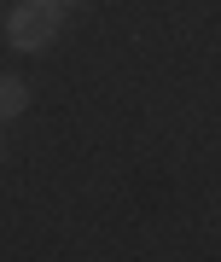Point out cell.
<instances>
[{"instance_id": "6da1fadb", "label": "cell", "mask_w": 221, "mask_h": 262, "mask_svg": "<svg viewBox=\"0 0 221 262\" xmlns=\"http://www.w3.org/2000/svg\"><path fill=\"white\" fill-rule=\"evenodd\" d=\"M58 24H64V6H58V0H18L12 18H6V35H12V47L41 53L47 41L58 35Z\"/></svg>"}, {"instance_id": "7a4b0ae2", "label": "cell", "mask_w": 221, "mask_h": 262, "mask_svg": "<svg viewBox=\"0 0 221 262\" xmlns=\"http://www.w3.org/2000/svg\"><path fill=\"white\" fill-rule=\"evenodd\" d=\"M24 105H29L24 82H18V76H6V70H0V117H18Z\"/></svg>"}, {"instance_id": "3957f363", "label": "cell", "mask_w": 221, "mask_h": 262, "mask_svg": "<svg viewBox=\"0 0 221 262\" xmlns=\"http://www.w3.org/2000/svg\"><path fill=\"white\" fill-rule=\"evenodd\" d=\"M58 6H82V0H58Z\"/></svg>"}, {"instance_id": "277c9868", "label": "cell", "mask_w": 221, "mask_h": 262, "mask_svg": "<svg viewBox=\"0 0 221 262\" xmlns=\"http://www.w3.org/2000/svg\"><path fill=\"white\" fill-rule=\"evenodd\" d=\"M0 158H6V140H0Z\"/></svg>"}]
</instances>
